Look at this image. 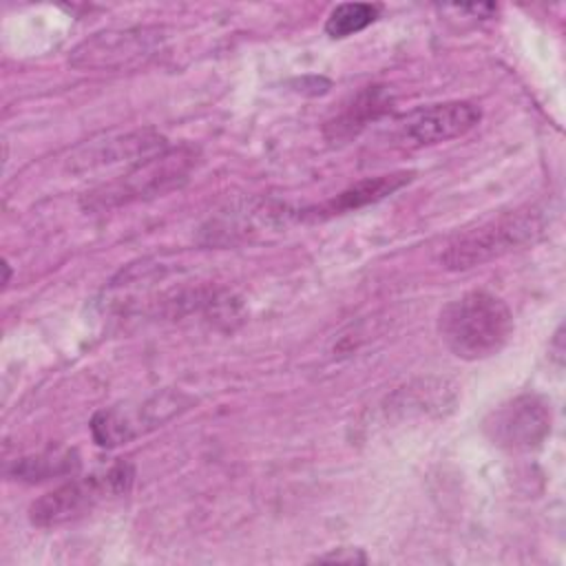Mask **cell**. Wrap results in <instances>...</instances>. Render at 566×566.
Returning a JSON list of instances; mask_svg holds the SVG:
<instances>
[{"label": "cell", "instance_id": "cell-1", "mask_svg": "<svg viewBox=\"0 0 566 566\" xmlns=\"http://www.w3.org/2000/svg\"><path fill=\"white\" fill-rule=\"evenodd\" d=\"M438 334L453 356L484 360L509 343L513 314L500 296L473 290L444 305L438 316Z\"/></svg>", "mask_w": 566, "mask_h": 566}, {"label": "cell", "instance_id": "cell-2", "mask_svg": "<svg viewBox=\"0 0 566 566\" xmlns=\"http://www.w3.org/2000/svg\"><path fill=\"white\" fill-rule=\"evenodd\" d=\"M548 221V208L537 203L502 212L451 239L440 254V263L453 272L484 265L535 243L546 232Z\"/></svg>", "mask_w": 566, "mask_h": 566}, {"label": "cell", "instance_id": "cell-3", "mask_svg": "<svg viewBox=\"0 0 566 566\" xmlns=\"http://www.w3.org/2000/svg\"><path fill=\"white\" fill-rule=\"evenodd\" d=\"M195 166V150L192 148H166L137 166H130L128 172L115 177L108 184L86 192L82 206L88 210H104L115 208L135 199L157 197L188 179V172Z\"/></svg>", "mask_w": 566, "mask_h": 566}, {"label": "cell", "instance_id": "cell-4", "mask_svg": "<svg viewBox=\"0 0 566 566\" xmlns=\"http://www.w3.org/2000/svg\"><path fill=\"white\" fill-rule=\"evenodd\" d=\"M130 464H115L106 473L71 480L38 497L29 509V520L35 526H60L86 515L95 504L111 495H122L133 482Z\"/></svg>", "mask_w": 566, "mask_h": 566}, {"label": "cell", "instance_id": "cell-5", "mask_svg": "<svg viewBox=\"0 0 566 566\" xmlns=\"http://www.w3.org/2000/svg\"><path fill=\"white\" fill-rule=\"evenodd\" d=\"M190 405L192 398L181 391H157L137 402H122L97 411L91 420V433L99 447H119L161 427Z\"/></svg>", "mask_w": 566, "mask_h": 566}, {"label": "cell", "instance_id": "cell-6", "mask_svg": "<svg viewBox=\"0 0 566 566\" xmlns=\"http://www.w3.org/2000/svg\"><path fill=\"white\" fill-rule=\"evenodd\" d=\"M553 424L551 405L537 394H522L497 405L482 422L484 436L506 451H531L539 447Z\"/></svg>", "mask_w": 566, "mask_h": 566}, {"label": "cell", "instance_id": "cell-7", "mask_svg": "<svg viewBox=\"0 0 566 566\" xmlns=\"http://www.w3.org/2000/svg\"><path fill=\"white\" fill-rule=\"evenodd\" d=\"M164 49V33L157 27L104 31L84 40L71 55L77 69H135Z\"/></svg>", "mask_w": 566, "mask_h": 566}, {"label": "cell", "instance_id": "cell-8", "mask_svg": "<svg viewBox=\"0 0 566 566\" xmlns=\"http://www.w3.org/2000/svg\"><path fill=\"white\" fill-rule=\"evenodd\" d=\"M482 111L464 99L416 108L398 122L400 139L413 146H431L462 137L478 126Z\"/></svg>", "mask_w": 566, "mask_h": 566}, {"label": "cell", "instance_id": "cell-9", "mask_svg": "<svg viewBox=\"0 0 566 566\" xmlns=\"http://www.w3.org/2000/svg\"><path fill=\"white\" fill-rule=\"evenodd\" d=\"M166 139L153 130H135L102 142H88L77 153L71 155V170L91 172L99 168H113L119 164L137 166L139 161L166 150Z\"/></svg>", "mask_w": 566, "mask_h": 566}, {"label": "cell", "instance_id": "cell-10", "mask_svg": "<svg viewBox=\"0 0 566 566\" xmlns=\"http://www.w3.org/2000/svg\"><path fill=\"white\" fill-rule=\"evenodd\" d=\"M413 177V172H391V175H380V177H369L363 181H356L354 186H349L347 190H343L336 199L327 201L325 206L316 208V217L321 214H340L347 210H358L363 206L376 203L389 195H394L396 190H400L405 184H409Z\"/></svg>", "mask_w": 566, "mask_h": 566}, {"label": "cell", "instance_id": "cell-11", "mask_svg": "<svg viewBox=\"0 0 566 566\" xmlns=\"http://www.w3.org/2000/svg\"><path fill=\"white\" fill-rule=\"evenodd\" d=\"M387 106H389V99H387L385 91L378 86H367L363 93L356 95V99L334 122H329V126L334 128V137L356 133L369 119H376Z\"/></svg>", "mask_w": 566, "mask_h": 566}, {"label": "cell", "instance_id": "cell-12", "mask_svg": "<svg viewBox=\"0 0 566 566\" xmlns=\"http://www.w3.org/2000/svg\"><path fill=\"white\" fill-rule=\"evenodd\" d=\"M378 11H380V7L378 4H369V2H345V4H338L327 15L325 33L332 35V38L354 35V33L363 31L365 27H369L371 22H376Z\"/></svg>", "mask_w": 566, "mask_h": 566}, {"label": "cell", "instance_id": "cell-13", "mask_svg": "<svg viewBox=\"0 0 566 566\" xmlns=\"http://www.w3.org/2000/svg\"><path fill=\"white\" fill-rule=\"evenodd\" d=\"M73 467H75V462L69 453H64V455H35V458H22L15 464L13 473L20 480L35 482V480H46L51 475L69 473V471H73Z\"/></svg>", "mask_w": 566, "mask_h": 566}, {"label": "cell", "instance_id": "cell-14", "mask_svg": "<svg viewBox=\"0 0 566 566\" xmlns=\"http://www.w3.org/2000/svg\"><path fill=\"white\" fill-rule=\"evenodd\" d=\"M316 559L318 562H347V564H356V562H365L367 557L358 548H336L334 553L321 555Z\"/></svg>", "mask_w": 566, "mask_h": 566}, {"label": "cell", "instance_id": "cell-15", "mask_svg": "<svg viewBox=\"0 0 566 566\" xmlns=\"http://www.w3.org/2000/svg\"><path fill=\"white\" fill-rule=\"evenodd\" d=\"M553 356L557 358V363H562V354H564V347H562V327L555 332V338H553Z\"/></svg>", "mask_w": 566, "mask_h": 566}]
</instances>
